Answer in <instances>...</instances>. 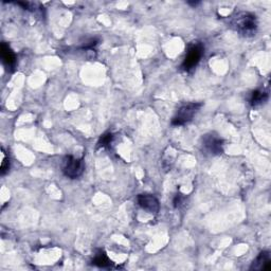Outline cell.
I'll use <instances>...</instances> for the list:
<instances>
[{"label": "cell", "instance_id": "6da1fadb", "mask_svg": "<svg viewBox=\"0 0 271 271\" xmlns=\"http://www.w3.org/2000/svg\"><path fill=\"white\" fill-rule=\"evenodd\" d=\"M231 25L234 29L244 36H252L258 30L256 16L249 12L236 13L232 18Z\"/></svg>", "mask_w": 271, "mask_h": 271}, {"label": "cell", "instance_id": "7a4b0ae2", "mask_svg": "<svg viewBox=\"0 0 271 271\" xmlns=\"http://www.w3.org/2000/svg\"><path fill=\"white\" fill-rule=\"evenodd\" d=\"M201 151L205 155L217 156L224 152V140L215 133L206 134L201 138Z\"/></svg>", "mask_w": 271, "mask_h": 271}, {"label": "cell", "instance_id": "3957f363", "mask_svg": "<svg viewBox=\"0 0 271 271\" xmlns=\"http://www.w3.org/2000/svg\"><path fill=\"white\" fill-rule=\"evenodd\" d=\"M203 106V103H187L180 107L177 111L176 116L173 118L172 125L173 126H181L193 120L199 109Z\"/></svg>", "mask_w": 271, "mask_h": 271}, {"label": "cell", "instance_id": "277c9868", "mask_svg": "<svg viewBox=\"0 0 271 271\" xmlns=\"http://www.w3.org/2000/svg\"><path fill=\"white\" fill-rule=\"evenodd\" d=\"M204 51H205V48L201 43L196 41V43L191 44L189 48H187L186 55L181 65L183 70L184 71L193 70V69L199 64V61L204 55Z\"/></svg>", "mask_w": 271, "mask_h": 271}, {"label": "cell", "instance_id": "5b68a950", "mask_svg": "<svg viewBox=\"0 0 271 271\" xmlns=\"http://www.w3.org/2000/svg\"><path fill=\"white\" fill-rule=\"evenodd\" d=\"M85 170V164L83 159L74 158L73 156H67L62 163V173L70 179L79 178Z\"/></svg>", "mask_w": 271, "mask_h": 271}, {"label": "cell", "instance_id": "8992f818", "mask_svg": "<svg viewBox=\"0 0 271 271\" xmlns=\"http://www.w3.org/2000/svg\"><path fill=\"white\" fill-rule=\"evenodd\" d=\"M138 204L143 210L151 214H157L160 210V205H159L158 199L151 194H140L138 196Z\"/></svg>", "mask_w": 271, "mask_h": 271}, {"label": "cell", "instance_id": "52a82bcc", "mask_svg": "<svg viewBox=\"0 0 271 271\" xmlns=\"http://www.w3.org/2000/svg\"><path fill=\"white\" fill-rule=\"evenodd\" d=\"M251 270H266L269 271L271 269V256L270 252L263 251L259 254L253 263L252 266L250 268Z\"/></svg>", "mask_w": 271, "mask_h": 271}, {"label": "cell", "instance_id": "ba28073f", "mask_svg": "<svg viewBox=\"0 0 271 271\" xmlns=\"http://www.w3.org/2000/svg\"><path fill=\"white\" fill-rule=\"evenodd\" d=\"M0 52H1V59L3 64L9 69H14V67L16 65V57L11 50V48L6 44L2 43L1 47H0Z\"/></svg>", "mask_w": 271, "mask_h": 271}, {"label": "cell", "instance_id": "9c48e42d", "mask_svg": "<svg viewBox=\"0 0 271 271\" xmlns=\"http://www.w3.org/2000/svg\"><path fill=\"white\" fill-rule=\"evenodd\" d=\"M268 100V93L263 91V90H255L251 94V99H250V104L253 107H256L262 104L265 103Z\"/></svg>", "mask_w": 271, "mask_h": 271}, {"label": "cell", "instance_id": "30bf717a", "mask_svg": "<svg viewBox=\"0 0 271 271\" xmlns=\"http://www.w3.org/2000/svg\"><path fill=\"white\" fill-rule=\"evenodd\" d=\"M92 264L98 267H102V268H108L111 266V262L108 259V256L105 254V252L100 251L94 255V259L92 260Z\"/></svg>", "mask_w": 271, "mask_h": 271}, {"label": "cell", "instance_id": "8fae6325", "mask_svg": "<svg viewBox=\"0 0 271 271\" xmlns=\"http://www.w3.org/2000/svg\"><path fill=\"white\" fill-rule=\"evenodd\" d=\"M113 139H114V136L111 133H107L105 135H103L98 142V148H107L108 145L111 143V141H113Z\"/></svg>", "mask_w": 271, "mask_h": 271}, {"label": "cell", "instance_id": "7c38bea8", "mask_svg": "<svg viewBox=\"0 0 271 271\" xmlns=\"http://www.w3.org/2000/svg\"><path fill=\"white\" fill-rule=\"evenodd\" d=\"M173 203H174V207H175V208L182 207L185 203V197L183 196V194H181V193L176 194V196L174 197Z\"/></svg>", "mask_w": 271, "mask_h": 271}, {"label": "cell", "instance_id": "4fadbf2b", "mask_svg": "<svg viewBox=\"0 0 271 271\" xmlns=\"http://www.w3.org/2000/svg\"><path fill=\"white\" fill-rule=\"evenodd\" d=\"M2 152H3V156H2V162H1V170H0V172H1V175H4V174L9 171L10 169V161L9 159H6L5 156H4V151L2 150Z\"/></svg>", "mask_w": 271, "mask_h": 271}]
</instances>
